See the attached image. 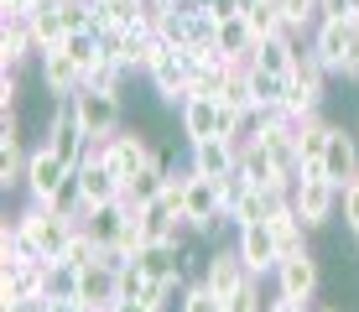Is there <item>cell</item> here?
Returning a JSON list of instances; mask_svg holds the SVG:
<instances>
[{
  "label": "cell",
  "instance_id": "obj_1",
  "mask_svg": "<svg viewBox=\"0 0 359 312\" xmlns=\"http://www.w3.org/2000/svg\"><path fill=\"white\" fill-rule=\"evenodd\" d=\"M16 229H21V240H27L42 260H57L63 255V245L73 240V229H79V219H68V214H57V208H47V203H32L16 214Z\"/></svg>",
  "mask_w": 359,
  "mask_h": 312
},
{
  "label": "cell",
  "instance_id": "obj_2",
  "mask_svg": "<svg viewBox=\"0 0 359 312\" xmlns=\"http://www.w3.org/2000/svg\"><path fill=\"white\" fill-rule=\"evenodd\" d=\"M339 198H344V187L333 177H323V172H307V177H297V187H292V208L302 214L307 229H318V224H328L339 214Z\"/></svg>",
  "mask_w": 359,
  "mask_h": 312
},
{
  "label": "cell",
  "instance_id": "obj_3",
  "mask_svg": "<svg viewBox=\"0 0 359 312\" xmlns=\"http://www.w3.org/2000/svg\"><path fill=\"white\" fill-rule=\"evenodd\" d=\"M307 42H313V53L323 57L328 73H344V62L354 57L359 47V21H344V16H323L313 32H307Z\"/></svg>",
  "mask_w": 359,
  "mask_h": 312
},
{
  "label": "cell",
  "instance_id": "obj_4",
  "mask_svg": "<svg viewBox=\"0 0 359 312\" xmlns=\"http://www.w3.org/2000/svg\"><path fill=\"white\" fill-rule=\"evenodd\" d=\"M234 250H240V260L250 266V276H276V266H281V245H276V229H271V219L234 229Z\"/></svg>",
  "mask_w": 359,
  "mask_h": 312
},
{
  "label": "cell",
  "instance_id": "obj_5",
  "mask_svg": "<svg viewBox=\"0 0 359 312\" xmlns=\"http://www.w3.org/2000/svg\"><path fill=\"white\" fill-rule=\"evenodd\" d=\"M47 146H53V151L63 156L68 167H79L83 146H89V130H83L79 104H73V99H53V120H47Z\"/></svg>",
  "mask_w": 359,
  "mask_h": 312
},
{
  "label": "cell",
  "instance_id": "obj_6",
  "mask_svg": "<svg viewBox=\"0 0 359 312\" xmlns=\"http://www.w3.org/2000/svg\"><path fill=\"white\" fill-rule=\"evenodd\" d=\"M73 104H79V120L89 135H115L126 130V115H120V94H104V89H89L83 83L79 94H73Z\"/></svg>",
  "mask_w": 359,
  "mask_h": 312
},
{
  "label": "cell",
  "instance_id": "obj_7",
  "mask_svg": "<svg viewBox=\"0 0 359 312\" xmlns=\"http://www.w3.org/2000/svg\"><path fill=\"white\" fill-rule=\"evenodd\" d=\"M219 214H224V193H219V177H198V172H193L188 187H182V219L193 224V234H203Z\"/></svg>",
  "mask_w": 359,
  "mask_h": 312
},
{
  "label": "cell",
  "instance_id": "obj_8",
  "mask_svg": "<svg viewBox=\"0 0 359 312\" xmlns=\"http://www.w3.org/2000/svg\"><path fill=\"white\" fill-rule=\"evenodd\" d=\"M68 161L63 156H57L53 151V146H36V151H32V161H27V193L36 198V203H53V193H57V187H63V177H68Z\"/></svg>",
  "mask_w": 359,
  "mask_h": 312
},
{
  "label": "cell",
  "instance_id": "obj_9",
  "mask_svg": "<svg viewBox=\"0 0 359 312\" xmlns=\"http://www.w3.org/2000/svg\"><path fill=\"white\" fill-rule=\"evenodd\" d=\"M151 156H156V151L146 146V135H141V130H115V135L104 141V167H109V172H120V182H130Z\"/></svg>",
  "mask_w": 359,
  "mask_h": 312
},
{
  "label": "cell",
  "instance_id": "obj_10",
  "mask_svg": "<svg viewBox=\"0 0 359 312\" xmlns=\"http://www.w3.org/2000/svg\"><path fill=\"white\" fill-rule=\"evenodd\" d=\"M188 146H193L188 167L198 177H224V172L240 167V141H234V135H208V141H188Z\"/></svg>",
  "mask_w": 359,
  "mask_h": 312
},
{
  "label": "cell",
  "instance_id": "obj_11",
  "mask_svg": "<svg viewBox=\"0 0 359 312\" xmlns=\"http://www.w3.org/2000/svg\"><path fill=\"white\" fill-rule=\"evenodd\" d=\"M79 302H83V312H109L120 302V271L99 266V260L89 271H79Z\"/></svg>",
  "mask_w": 359,
  "mask_h": 312
},
{
  "label": "cell",
  "instance_id": "obj_12",
  "mask_svg": "<svg viewBox=\"0 0 359 312\" xmlns=\"http://www.w3.org/2000/svg\"><path fill=\"white\" fill-rule=\"evenodd\" d=\"M276 292L297 297V302H313V297H318V260L307 255V250H302V255H287L276 266Z\"/></svg>",
  "mask_w": 359,
  "mask_h": 312
},
{
  "label": "cell",
  "instance_id": "obj_13",
  "mask_svg": "<svg viewBox=\"0 0 359 312\" xmlns=\"http://www.w3.org/2000/svg\"><path fill=\"white\" fill-rule=\"evenodd\" d=\"M245 276H250V266L240 260V250H234V245L208 250V260H203V281L214 286L219 297H229V292H234V286H240Z\"/></svg>",
  "mask_w": 359,
  "mask_h": 312
},
{
  "label": "cell",
  "instance_id": "obj_14",
  "mask_svg": "<svg viewBox=\"0 0 359 312\" xmlns=\"http://www.w3.org/2000/svg\"><path fill=\"white\" fill-rule=\"evenodd\" d=\"M83 79H89V73H83L63 47H57V53H42V83H47V94H53V99H73L83 89Z\"/></svg>",
  "mask_w": 359,
  "mask_h": 312
},
{
  "label": "cell",
  "instance_id": "obj_15",
  "mask_svg": "<svg viewBox=\"0 0 359 312\" xmlns=\"http://www.w3.org/2000/svg\"><path fill=\"white\" fill-rule=\"evenodd\" d=\"M130 214H135V208L126 203V198H115V203H89V208H83V219H79V224H83V229L94 234L99 245H115Z\"/></svg>",
  "mask_w": 359,
  "mask_h": 312
},
{
  "label": "cell",
  "instance_id": "obj_16",
  "mask_svg": "<svg viewBox=\"0 0 359 312\" xmlns=\"http://www.w3.org/2000/svg\"><path fill=\"white\" fill-rule=\"evenodd\" d=\"M297 36L292 32H271V36H261V42H255V53H250V62L255 68H266V73H281V79H287V73L297 68Z\"/></svg>",
  "mask_w": 359,
  "mask_h": 312
},
{
  "label": "cell",
  "instance_id": "obj_17",
  "mask_svg": "<svg viewBox=\"0 0 359 312\" xmlns=\"http://www.w3.org/2000/svg\"><path fill=\"white\" fill-rule=\"evenodd\" d=\"M323 172L333 182H349V177H359V141L349 130H344V125H333V135H328V151H323Z\"/></svg>",
  "mask_w": 359,
  "mask_h": 312
},
{
  "label": "cell",
  "instance_id": "obj_18",
  "mask_svg": "<svg viewBox=\"0 0 359 312\" xmlns=\"http://www.w3.org/2000/svg\"><path fill=\"white\" fill-rule=\"evenodd\" d=\"M32 53H36L32 21L27 16H6V21H0V68H21Z\"/></svg>",
  "mask_w": 359,
  "mask_h": 312
},
{
  "label": "cell",
  "instance_id": "obj_19",
  "mask_svg": "<svg viewBox=\"0 0 359 312\" xmlns=\"http://www.w3.org/2000/svg\"><path fill=\"white\" fill-rule=\"evenodd\" d=\"M32 36H36V57L42 53H57L63 47V36H68V21H63V11H57V0H47V6H32Z\"/></svg>",
  "mask_w": 359,
  "mask_h": 312
},
{
  "label": "cell",
  "instance_id": "obj_20",
  "mask_svg": "<svg viewBox=\"0 0 359 312\" xmlns=\"http://www.w3.org/2000/svg\"><path fill=\"white\" fill-rule=\"evenodd\" d=\"M328 135H333V120H323V109H318V115H307V120H297V146H302V167H323Z\"/></svg>",
  "mask_w": 359,
  "mask_h": 312
},
{
  "label": "cell",
  "instance_id": "obj_21",
  "mask_svg": "<svg viewBox=\"0 0 359 312\" xmlns=\"http://www.w3.org/2000/svg\"><path fill=\"white\" fill-rule=\"evenodd\" d=\"M255 27L245 16H229V21H219V53L224 57H234V62H250V53H255Z\"/></svg>",
  "mask_w": 359,
  "mask_h": 312
},
{
  "label": "cell",
  "instance_id": "obj_22",
  "mask_svg": "<svg viewBox=\"0 0 359 312\" xmlns=\"http://www.w3.org/2000/svg\"><path fill=\"white\" fill-rule=\"evenodd\" d=\"M219 104L234 109V115H255V89H250V62H234L224 89H219Z\"/></svg>",
  "mask_w": 359,
  "mask_h": 312
},
{
  "label": "cell",
  "instance_id": "obj_23",
  "mask_svg": "<svg viewBox=\"0 0 359 312\" xmlns=\"http://www.w3.org/2000/svg\"><path fill=\"white\" fill-rule=\"evenodd\" d=\"M83 177V198L89 203H115V198H126V182H120V172H109L104 161H94V167H79Z\"/></svg>",
  "mask_w": 359,
  "mask_h": 312
},
{
  "label": "cell",
  "instance_id": "obj_24",
  "mask_svg": "<svg viewBox=\"0 0 359 312\" xmlns=\"http://www.w3.org/2000/svg\"><path fill=\"white\" fill-rule=\"evenodd\" d=\"M167 177H172V172H167L162 161L151 156V161H146V167H141V172H135V177L126 182V203H130V208H146V203H151V198L167 187Z\"/></svg>",
  "mask_w": 359,
  "mask_h": 312
},
{
  "label": "cell",
  "instance_id": "obj_25",
  "mask_svg": "<svg viewBox=\"0 0 359 312\" xmlns=\"http://www.w3.org/2000/svg\"><path fill=\"white\" fill-rule=\"evenodd\" d=\"M318 21H323V0H281V27H287L297 42H302V32H313Z\"/></svg>",
  "mask_w": 359,
  "mask_h": 312
},
{
  "label": "cell",
  "instance_id": "obj_26",
  "mask_svg": "<svg viewBox=\"0 0 359 312\" xmlns=\"http://www.w3.org/2000/svg\"><path fill=\"white\" fill-rule=\"evenodd\" d=\"M47 208H57V214H68V219H83V208H89V198H83V177H79V167L63 177V187L53 193V203Z\"/></svg>",
  "mask_w": 359,
  "mask_h": 312
},
{
  "label": "cell",
  "instance_id": "obj_27",
  "mask_svg": "<svg viewBox=\"0 0 359 312\" xmlns=\"http://www.w3.org/2000/svg\"><path fill=\"white\" fill-rule=\"evenodd\" d=\"M99 250H104V245H99V240H94V234H89V229H83V224H79V229H73V240L63 245V255H57V260H68V266H79V271H89V266H94V260H99Z\"/></svg>",
  "mask_w": 359,
  "mask_h": 312
},
{
  "label": "cell",
  "instance_id": "obj_28",
  "mask_svg": "<svg viewBox=\"0 0 359 312\" xmlns=\"http://www.w3.org/2000/svg\"><path fill=\"white\" fill-rule=\"evenodd\" d=\"M126 73H130V68H126L120 57H99L94 68H89V79H83V83H89V89H104V94H120Z\"/></svg>",
  "mask_w": 359,
  "mask_h": 312
},
{
  "label": "cell",
  "instance_id": "obj_29",
  "mask_svg": "<svg viewBox=\"0 0 359 312\" xmlns=\"http://www.w3.org/2000/svg\"><path fill=\"white\" fill-rule=\"evenodd\" d=\"M63 53H68L73 62H79L83 73H89L94 62L104 57V53H99V36H94V32H68V36H63Z\"/></svg>",
  "mask_w": 359,
  "mask_h": 312
},
{
  "label": "cell",
  "instance_id": "obj_30",
  "mask_svg": "<svg viewBox=\"0 0 359 312\" xmlns=\"http://www.w3.org/2000/svg\"><path fill=\"white\" fill-rule=\"evenodd\" d=\"M47 297H53V302H63V297H79V266H68V260H53V266H47Z\"/></svg>",
  "mask_w": 359,
  "mask_h": 312
},
{
  "label": "cell",
  "instance_id": "obj_31",
  "mask_svg": "<svg viewBox=\"0 0 359 312\" xmlns=\"http://www.w3.org/2000/svg\"><path fill=\"white\" fill-rule=\"evenodd\" d=\"M245 21L255 27V36L287 32V27H281V0H255V6H245Z\"/></svg>",
  "mask_w": 359,
  "mask_h": 312
},
{
  "label": "cell",
  "instance_id": "obj_32",
  "mask_svg": "<svg viewBox=\"0 0 359 312\" xmlns=\"http://www.w3.org/2000/svg\"><path fill=\"white\" fill-rule=\"evenodd\" d=\"M177 312H224V297H219V292H214L208 281H193L188 292H182Z\"/></svg>",
  "mask_w": 359,
  "mask_h": 312
},
{
  "label": "cell",
  "instance_id": "obj_33",
  "mask_svg": "<svg viewBox=\"0 0 359 312\" xmlns=\"http://www.w3.org/2000/svg\"><path fill=\"white\" fill-rule=\"evenodd\" d=\"M224 307H229V312H261V276H245V281L224 297Z\"/></svg>",
  "mask_w": 359,
  "mask_h": 312
},
{
  "label": "cell",
  "instance_id": "obj_34",
  "mask_svg": "<svg viewBox=\"0 0 359 312\" xmlns=\"http://www.w3.org/2000/svg\"><path fill=\"white\" fill-rule=\"evenodd\" d=\"M146 286H151V276H146L141 260H130V266H120V297H130V302H141Z\"/></svg>",
  "mask_w": 359,
  "mask_h": 312
},
{
  "label": "cell",
  "instance_id": "obj_35",
  "mask_svg": "<svg viewBox=\"0 0 359 312\" xmlns=\"http://www.w3.org/2000/svg\"><path fill=\"white\" fill-rule=\"evenodd\" d=\"M339 214H344V224H349V229H359V177H349V182H344Z\"/></svg>",
  "mask_w": 359,
  "mask_h": 312
},
{
  "label": "cell",
  "instance_id": "obj_36",
  "mask_svg": "<svg viewBox=\"0 0 359 312\" xmlns=\"http://www.w3.org/2000/svg\"><path fill=\"white\" fill-rule=\"evenodd\" d=\"M198 6H203V11H208V16H214V21H229V16H245V6H240V0H198Z\"/></svg>",
  "mask_w": 359,
  "mask_h": 312
},
{
  "label": "cell",
  "instance_id": "obj_37",
  "mask_svg": "<svg viewBox=\"0 0 359 312\" xmlns=\"http://www.w3.org/2000/svg\"><path fill=\"white\" fill-rule=\"evenodd\" d=\"M266 312H307V302H297V297H271V302H266Z\"/></svg>",
  "mask_w": 359,
  "mask_h": 312
},
{
  "label": "cell",
  "instance_id": "obj_38",
  "mask_svg": "<svg viewBox=\"0 0 359 312\" xmlns=\"http://www.w3.org/2000/svg\"><path fill=\"white\" fill-rule=\"evenodd\" d=\"M323 16H344V21H354V0H323Z\"/></svg>",
  "mask_w": 359,
  "mask_h": 312
},
{
  "label": "cell",
  "instance_id": "obj_39",
  "mask_svg": "<svg viewBox=\"0 0 359 312\" xmlns=\"http://www.w3.org/2000/svg\"><path fill=\"white\" fill-rule=\"evenodd\" d=\"M109 312H151V307H146V302H130V297H120V302L109 307Z\"/></svg>",
  "mask_w": 359,
  "mask_h": 312
},
{
  "label": "cell",
  "instance_id": "obj_40",
  "mask_svg": "<svg viewBox=\"0 0 359 312\" xmlns=\"http://www.w3.org/2000/svg\"><path fill=\"white\" fill-rule=\"evenodd\" d=\"M354 16H359V0H354Z\"/></svg>",
  "mask_w": 359,
  "mask_h": 312
},
{
  "label": "cell",
  "instance_id": "obj_41",
  "mask_svg": "<svg viewBox=\"0 0 359 312\" xmlns=\"http://www.w3.org/2000/svg\"><path fill=\"white\" fill-rule=\"evenodd\" d=\"M323 312H339V307H323Z\"/></svg>",
  "mask_w": 359,
  "mask_h": 312
},
{
  "label": "cell",
  "instance_id": "obj_42",
  "mask_svg": "<svg viewBox=\"0 0 359 312\" xmlns=\"http://www.w3.org/2000/svg\"><path fill=\"white\" fill-rule=\"evenodd\" d=\"M354 245H359V229H354Z\"/></svg>",
  "mask_w": 359,
  "mask_h": 312
}]
</instances>
